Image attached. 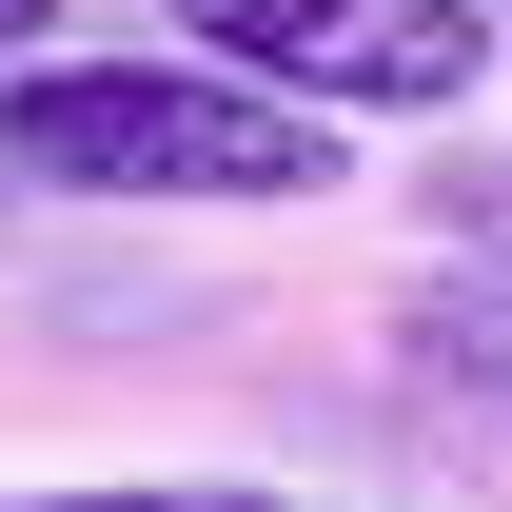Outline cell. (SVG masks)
I'll list each match as a JSON object with an SVG mask.
<instances>
[{
  "label": "cell",
  "mask_w": 512,
  "mask_h": 512,
  "mask_svg": "<svg viewBox=\"0 0 512 512\" xmlns=\"http://www.w3.org/2000/svg\"><path fill=\"white\" fill-rule=\"evenodd\" d=\"M0 178L158 197V217H296L355 178V138L335 99L217 60V40H99V60H0Z\"/></svg>",
  "instance_id": "6da1fadb"
},
{
  "label": "cell",
  "mask_w": 512,
  "mask_h": 512,
  "mask_svg": "<svg viewBox=\"0 0 512 512\" xmlns=\"http://www.w3.org/2000/svg\"><path fill=\"white\" fill-rule=\"evenodd\" d=\"M158 20L296 79V99H335V119H453L493 79V0H158Z\"/></svg>",
  "instance_id": "7a4b0ae2"
},
{
  "label": "cell",
  "mask_w": 512,
  "mask_h": 512,
  "mask_svg": "<svg viewBox=\"0 0 512 512\" xmlns=\"http://www.w3.org/2000/svg\"><path fill=\"white\" fill-rule=\"evenodd\" d=\"M0 512H316V493H256V473H60V493H0Z\"/></svg>",
  "instance_id": "3957f363"
},
{
  "label": "cell",
  "mask_w": 512,
  "mask_h": 512,
  "mask_svg": "<svg viewBox=\"0 0 512 512\" xmlns=\"http://www.w3.org/2000/svg\"><path fill=\"white\" fill-rule=\"evenodd\" d=\"M414 355H434V375H473L512 414V276H473V296H434V316H414Z\"/></svg>",
  "instance_id": "277c9868"
},
{
  "label": "cell",
  "mask_w": 512,
  "mask_h": 512,
  "mask_svg": "<svg viewBox=\"0 0 512 512\" xmlns=\"http://www.w3.org/2000/svg\"><path fill=\"white\" fill-rule=\"evenodd\" d=\"M40 20H60V0H0V60H40Z\"/></svg>",
  "instance_id": "5b68a950"
}]
</instances>
